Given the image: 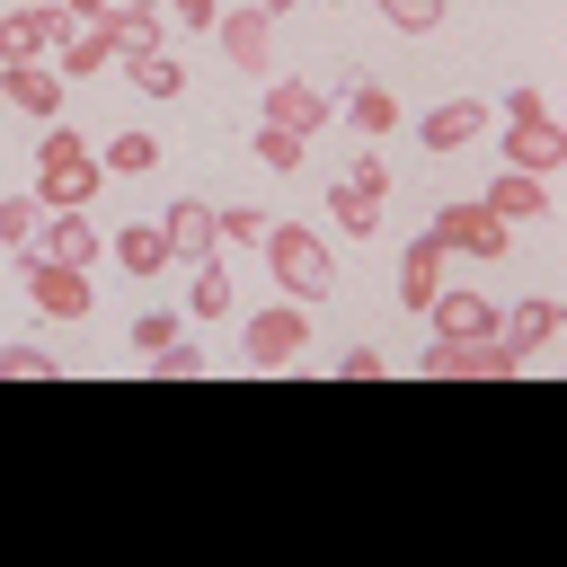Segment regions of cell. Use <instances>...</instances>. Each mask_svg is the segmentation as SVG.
I'll return each mask as SVG.
<instances>
[{"mask_svg": "<svg viewBox=\"0 0 567 567\" xmlns=\"http://www.w3.org/2000/svg\"><path fill=\"white\" fill-rule=\"evenodd\" d=\"M106 186V159L80 142V133H44L35 142V204L44 213H89Z\"/></svg>", "mask_w": 567, "mask_h": 567, "instance_id": "1", "label": "cell"}, {"mask_svg": "<svg viewBox=\"0 0 567 567\" xmlns=\"http://www.w3.org/2000/svg\"><path fill=\"white\" fill-rule=\"evenodd\" d=\"M257 248H266V266H275V284H284L292 301H328V292H337V257H328V239H319V230L284 221V230H266Z\"/></svg>", "mask_w": 567, "mask_h": 567, "instance_id": "2", "label": "cell"}, {"mask_svg": "<svg viewBox=\"0 0 567 567\" xmlns=\"http://www.w3.org/2000/svg\"><path fill=\"white\" fill-rule=\"evenodd\" d=\"M514 372H523V354L505 337H443L425 354V381H514Z\"/></svg>", "mask_w": 567, "mask_h": 567, "instance_id": "3", "label": "cell"}, {"mask_svg": "<svg viewBox=\"0 0 567 567\" xmlns=\"http://www.w3.org/2000/svg\"><path fill=\"white\" fill-rule=\"evenodd\" d=\"M443 248H461V257H478V266H496L505 248H514V221H496L487 204H434V221H425Z\"/></svg>", "mask_w": 567, "mask_h": 567, "instance_id": "4", "label": "cell"}, {"mask_svg": "<svg viewBox=\"0 0 567 567\" xmlns=\"http://www.w3.org/2000/svg\"><path fill=\"white\" fill-rule=\"evenodd\" d=\"M239 346H248L257 372H284V363L310 346V310H301V301H275V310H257V319L239 328Z\"/></svg>", "mask_w": 567, "mask_h": 567, "instance_id": "5", "label": "cell"}, {"mask_svg": "<svg viewBox=\"0 0 567 567\" xmlns=\"http://www.w3.org/2000/svg\"><path fill=\"white\" fill-rule=\"evenodd\" d=\"M213 35H221V53H230V71H257V80H275V18L248 0V9H221L213 18Z\"/></svg>", "mask_w": 567, "mask_h": 567, "instance_id": "6", "label": "cell"}, {"mask_svg": "<svg viewBox=\"0 0 567 567\" xmlns=\"http://www.w3.org/2000/svg\"><path fill=\"white\" fill-rule=\"evenodd\" d=\"M27 301L44 319H89V266H62V257H27Z\"/></svg>", "mask_w": 567, "mask_h": 567, "instance_id": "7", "label": "cell"}, {"mask_svg": "<svg viewBox=\"0 0 567 567\" xmlns=\"http://www.w3.org/2000/svg\"><path fill=\"white\" fill-rule=\"evenodd\" d=\"M266 124H275V133H301V142H310V133L328 124V89H319V80H301V71L266 80Z\"/></svg>", "mask_w": 567, "mask_h": 567, "instance_id": "8", "label": "cell"}, {"mask_svg": "<svg viewBox=\"0 0 567 567\" xmlns=\"http://www.w3.org/2000/svg\"><path fill=\"white\" fill-rule=\"evenodd\" d=\"M97 27H106V44H115V71H142V62L159 53V9H151V0H115Z\"/></svg>", "mask_w": 567, "mask_h": 567, "instance_id": "9", "label": "cell"}, {"mask_svg": "<svg viewBox=\"0 0 567 567\" xmlns=\"http://www.w3.org/2000/svg\"><path fill=\"white\" fill-rule=\"evenodd\" d=\"M567 159V133H558V115H540V124H505V168H523V177H549Z\"/></svg>", "mask_w": 567, "mask_h": 567, "instance_id": "10", "label": "cell"}, {"mask_svg": "<svg viewBox=\"0 0 567 567\" xmlns=\"http://www.w3.org/2000/svg\"><path fill=\"white\" fill-rule=\"evenodd\" d=\"M44 44H53V9H44V0H18V9H0V71L35 62Z\"/></svg>", "mask_w": 567, "mask_h": 567, "instance_id": "11", "label": "cell"}, {"mask_svg": "<svg viewBox=\"0 0 567 567\" xmlns=\"http://www.w3.org/2000/svg\"><path fill=\"white\" fill-rule=\"evenodd\" d=\"M0 97H9L18 115L53 124V115H62V71H44V62H18V71H0Z\"/></svg>", "mask_w": 567, "mask_h": 567, "instance_id": "12", "label": "cell"}, {"mask_svg": "<svg viewBox=\"0 0 567 567\" xmlns=\"http://www.w3.org/2000/svg\"><path fill=\"white\" fill-rule=\"evenodd\" d=\"M434 292H443V239L425 230V239H408V248H399V301L425 319V301H434Z\"/></svg>", "mask_w": 567, "mask_h": 567, "instance_id": "13", "label": "cell"}, {"mask_svg": "<svg viewBox=\"0 0 567 567\" xmlns=\"http://www.w3.org/2000/svg\"><path fill=\"white\" fill-rule=\"evenodd\" d=\"M35 239H44V257H62V266H97V248H106L89 213H44V230H35Z\"/></svg>", "mask_w": 567, "mask_h": 567, "instance_id": "14", "label": "cell"}, {"mask_svg": "<svg viewBox=\"0 0 567 567\" xmlns=\"http://www.w3.org/2000/svg\"><path fill=\"white\" fill-rule=\"evenodd\" d=\"M434 337H496V301L487 292H434Z\"/></svg>", "mask_w": 567, "mask_h": 567, "instance_id": "15", "label": "cell"}, {"mask_svg": "<svg viewBox=\"0 0 567 567\" xmlns=\"http://www.w3.org/2000/svg\"><path fill=\"white\" fill-rule=\"evenodd\" d=\"M416 133H425V151H461V142L487 133V106H478V97H452V106H434Z\"/></svg>", "mask_w": 567, "mask_h": 567, "instance_id": "16", "label": "cell"}, {"mask_svg": "<svg viewBox=\"0 0 567 567\" xmlns=\"http://www.w3.org/2000/svg\"><path fill=\"white\" fill-rule=\"evenodd\" d=\"M496 221H532V213H549V177H523V168H505L487 195H478Z\"/></svg>", "mask_w": 567, "mask_h": 567, "instance_id": "17", "label": "cell"}, {"mask_svg": "<svg viewBox=\"0 0 567 567\" xmlns=\"http://www.w3.org/2000/svg\"><path fill=\"white\" fill-rule=\"evenodd\" d=\"M159 230H168V257H186V266H195V257H213V213H204L195 195H186V204H168V213H159Z\"/></svg>", "mask_w": 567, "mask_h": 567, "instance_id": "18", "label": "cell"}, {"mask_svg": "<svg viewBox=\"0 0 567 567\" xmlns=\"http://www.w3.org/2000/svg\"><path fill=\"white\" fill-rule=\"evenodd\" d=\"M496 337H505V346H514V354L532 363V354H540V346L558 337V301H549V292H540V301H523V310H514V319H505Z\"/></svg>", "mask_w": 567, "mask_h": 567, "instance_id": "19", "label": "cell"}, {"mask_svg": "<svg viewBox=\"0 0 567 567\" xmlns=\"http://www.w3.org/2000/svg\"><path fill=\"white\" fill-rule=\"evenodd\" d=\"M186 310H195V319H221V310H230V266H221V257H195V266H186Z\"/></svg>", "mask_w": 567, "mask_h": 567, "instance_id": "20", "label": "cell"}, {"mask_svg": "<svg viewBox=\"0 0 567 567\" xmlns=\"http://www.w3.org/2000/svg\"><path fill=\"white\" fill-rule=\"evenodd\" d=\"M346 115H354L363 133H399V97H390L381 80H346Z\"/></svg>", "mask_w": 567, "mask_h": 567, "instance_id": "21", "label": "cell"}, {"mask_svg": "<svg viewBox=\"0 0 567 567\" xmlns=\"http://www.w3.org/2000/svg\"><path fill=\"white\" fill-rule=\"evenodd\" d=\"M97 159H106V177H151V168H159V133H142V124H133V133H115Z\"/></svg>", "mask_w": 567, "mask_h": 567, "instance_id": "22", "label": "cell"}, {"mask_svg": "<svg viewBox=\"0 0 567 567\" xmlns=\"http://www.w3.org/2000/svg\"><path fill=\"white\" fill-rule=\"evenodd\" d=\"M115 266H124V275H159V266H168V230H159V221H133V230L115 239Z\"/></svg>", "mask_w": 567, "mask_h": 567, "instance_id": "23", "label": "cell"}, {"mask_svg": "<svg viewBox=\"0 0 567 567\" xmlns=\"http://www.w3.org/2000/svg\"><path fill=\"white\" fill-rule=\"evenodd\" d=\"M328 213H337L354 239H372V230H381V195H363V186H346V177L328 186Z\"/></svg>", "mask_w": 567, "mask_h": 567, "instance_id": "24", "label": "cell"}, {"mask_svg": "<svg viewBox=\"0 0 567 567\" xmlns=\"http://www.w3.org/2000/svg\"><path fill=\"white\" fill-rule=\"evenodd\" d=\"M35 230H44V204L35 195H0V248H35Z\"/></svg>", "mask_w": 567, "mask_h": 567, "instance_id": "25", "label": "cell"}, {"mask_svg": "<svg viewBox=\"0 0 567 567\" xmlns=\"http://www.w3.org/2000/svg\"><path fill=\"white\" fill-rule=\"evenodd\" d=\"M0 381H62V363L44 346H0Z\"/></svg>", "mask_w": 567, "mask_h": 567, "instance_id": "26", "label": "cell"}, {"mask_svg": "<svg viewBox=\"0 0 567 567\" xmlns=\"http://www.w3.org/2000/svg\"><path fill=\"white\" fill-rule=\"evenodd\" d=\"M124 80H142V97H186V62H168V53H151V62L124 71Z\"/></svg>", "mask_w": 567, "mask_h": 567, "instance_id": "27", "label": "cell"}, {"mask_svg": "<svg viewBox=\"0 0 567 567\" xmlns=\"http://www.w3.org/2000/svg\"><path fill=\"white\" fill-rule=\"evenodd\" d=\"M381 18H390L399 35H434V27H443V0H381Z\"/></svg>", "mask_w": 567, "mask_h": 567, "instance_id": "28", "label": "cell"}, {"mask_svg": "<svg viewBox=\"0 0 567 567\" xmlns=\"http://www.w3.org/2000/svg\"><path fill=\"white\" fill-rule=\"evenodd\" d=\"M142 363H151L159 381H195V372H204V354H195L186 337H168V346H159V354H142Z\"/></svg>", "mask_w": 567, "mask_h": 567, "instance_id": "29", "label": "cell"}, {"mask_svg": "<svg viewBox=\"0 0 567 567\" xmlns=\"http://www.w3.org/2000/svg\"><path fill=\"white\" fill-rule=\"evenodd\" d=\"M301 151H310L301 133H275V124H257V159H266V168H301Z\"/></svg>", "mask_w": 567, "mask_h": 567, "instance_id": "30", "label": "cell"}, {"mask_svg": "<svg viewBox=\"0 0 567 567\" xmlns=\"http://www.w3.org/2000/svg\"><path fill=\"white\" fill-rule=\"evenodd\" d=\"M381 372H390L381 346H346V354H337V381H381Z\"/></svg>", "mask_w": 567, "mask_h": 567, "instance_id": "31", "label": "cell"}, {"mask_svg": "<svg viewBox=\"0 0 567 567\" xmlns=\"http://www.w3.org/2000/svg\"><path fill=\"white\" fill-rule=\"evenodd\" d=\"M168 337H177V319H168V310H142V319H133V354H159Z\"/></svg>", "mask_w": 567, "mask_h": 567, "instance_id": "32", "label": "cell"}, {"mask_svg": "<svg viewBox=\"0 0 567 567\" xmlns=\"http://www.w3.org/2000/svg\"><path fill=\"white\" fill-rule=\"evenodd\" d=\"M213 230H221V239H266V230H275V221H266V213H248V204H230V213H221V221H213Z\"/></svg>", "mask_w": 567, "mask_h": 567, "instance_id": "33", "label": "cell"}, {"mask_svg": "<svg viewBox=\"0 0 567 567\" xmlns=\"http://www.w3.org/2000/svg\"><path fill=\"white\" fill-rule=\"evenodd\" d=\"M540 115H549L540 89H505V124H540Z\"/></svg>", "mask_w": 567, "mask_h": 567, "instance_id": "34", "label": "cell"}, {"mask_svg": "<svg viewBox=\"0 0 567 567\" xmlns=\"http://www.w3.org/2000/svg\"><path fill=\"white\" fill-rule=\"evenodd\" d=\"M346 186H363V195H390V168H381V159H372V151H363V159H354V168H346Z\"/></svg>", "mask_w": 567, "mask_h": 567, "instance_id": "35", "label": "cell"}, {"mask_svg": "<svg viewBox=\"0 0 567 567\" xmlns=\"http://www.w3.org/2000/svg\"><path fill=\"white\" fill-rule=\"evenodd\" d=\"M168 9H177V27H213V18H221L213 0H168Z\"/></svg>", "mask_w": 567, "mask_h": 567, "instance_id": "36", "label": "cell"}, {"mask_svg": "<svg viewBox=\"0 0 567 567\" xmlns=\"http://www.w3.org/2000/svg\"><path fill=\"white\" fill-rule=\"evenodd\" d=\"M106 9H115V0H71V18H106Z\"/></svg>", "mask_w": 567, "mask_h": 567, "instance_id": "37", "label": "cell"}, {"mask_svg": "<svg viewBox=\"0 0 567 567\" xmlns=\"http://www.w3.org/2000/svg\"><path fill=\"white\" fill-rule=\"evenodd\" d=\"M257 9H266V18H284V9H292V0H257Z\"/></svg>", "mask_w": 567, "mask_h": 567, "instance_id": "38", "label": "cell"}, {"mask_svg": "<svg viewBox=\"0 0 567 567\" xmlns=\"http://www.w3.org/2000/svg\"><path fill=\"white\" fill-rule=\"evenodd\" d=\"M0 106H9V97H0Z\"/></svg>", "mask_w": 567, "mask_h": 567, "instance_id": "39", "label": "cell"}]
</instances>
